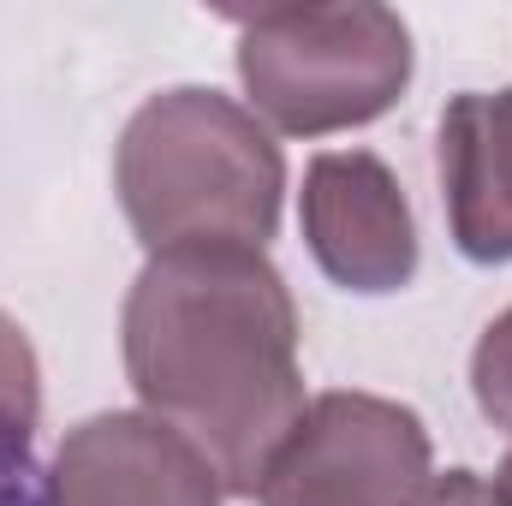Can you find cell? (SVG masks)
Masks as SVG:
<instances>
[{
	"label": "cell",
	"mask_w": 512,
	"mask_h": 506,
	"mask_svg": "<svg viewBox=\"0 0 512 506\" xmlns=\"http://www.w3.org/2000/svg\"><path fill=\"white\" fill-rule=\"evenodd\" d=\"M120 334L143 411L179 429L227 495H256L262 465L304 411L298 310L280 268L262 251L149 256Z\"/></svg>",
	"instance_id": "cell-1"
},
{
	"label": "cell",
	"mask_w": 512,
	"mask_h": 506,
	"mask_svg": "<svg viewBox=\"0 0 512 506\" xmlns=\"http://www.w3.org/2000/svg\"><path fill=\"white\" fill-rule=\"evenodd\" d=\"M114 185L149 256L262 251L280 227L286 155L245 102L179 84L126 120Z\"/></svg>",
	"instance_id": "cell-2"
},
{
	"label": "cell",
	"mask_w": 512,
	"mask_h": 506,
	"mask_svg": "<svg viewBox=\"0 0 512 506\" xmlns=\"http://www.w3.org/2000/svg\"><path fill=\"white\" fill-rule=\"evenodd\" d=\"M239 24V84L251 114L286 137L382 120L411 84V30L393 6H256Z\"/></svg>",
	"instance_id": "cell-3"
},
{
	"label": "cell",
	"mask_w": 512,
	"mask_h": 506,
	"mask_svg": "<svg viewBox=\"0 0 512 506\" xmlns=\"http://www.w3.org/2000/svg\"><path fill=\"white\" fill-rule=\"evenodd\" d=\"M429 429L382 393H316L262 465L256 506H417Z\"/></svg>",
	"instance_id": "cell-4"
},
{
	"label": "cell",
	"mask_w": 512,
	"mask_h": 506,
	"mask_svg": "<svg viewBox=\"0 0 512 506\" xmlns=\"http://www.w3.org/2000/svg\"><path fill=\"white\" fill-rule=\"evenodd\" d=\"M298 221L316 268L364 298L411 286L417 274V221L405 185L370 149H328L304 167Z\"/></svg>",
	"instance_id": "cell-5"
},
{
	"label": "cell",
	"mask_w": 512,
	"mask_h": 506,
	"mask_svg": "<svg viewBox=\"0 0 512 506\" xmlns=\"http://www.w3.org/2000/svg\"><path fill=\"white\" fill-rule=\"evenodd\" d=\"M215 465L149 411L84 417L48 471V506H221Z\"/></svg>",
	"instance_id": "cell-6"
},
{
	"label": "cell",
	"mask_w": 512,
	"mask_h": 506,
	"mask_svg": "<svg viewBox=\"0 0 512 506\" xmlns=\"http://www.w3.org/2000/svg\"><path fill=\"white\" fill-rule=\"evenodd\" d=\"M435 167L453 245L471 262H512V84L447 102Z\"/></svg>",
	"instance_id": "cell-7"
},
{
	"label": "cell",
	"mask_w": 512,
	"mask_h": 506,
	"mask_svg": "<svg viewBox=\"0 0 512 506\" xmlns=\"http://www.w3.org/2000/svg\"><path fill=\"white\" fill-rule=\"evenodd\" d=\"M36 417H42V370H36V352L24 340V328L0 310V447L6 453H30Z\"/></svg>",
	"instance_id": "cell-8"
},
{
	"label": "cell",
	"mask_w": 512,
	"mask_h": 506,
	"mask_svg": "<svg viewBox=\"0 0 512 506\" xmlns=\"http://www.w3.org/2000/svg\"><path fill=\"white\" fill-rule=\"evenodd\" d=\"M471 393H477L483 417L512 435V310H501L483 328V340L471 352Z\"/></svg>",
	"instance_id": "cell-9"
},
{
	"label": "cell",
	"mask_w": 512,
	"mask_h": 506,
	"mask_svg": "<svg viewBox=\"0 0 512 506\" xmlns=\"http://www.w3.org/2000/svg\"><path fill=\"white\" fill-rule=\"evenodd\" d=\"M417 506H512V495L495 477H477V471H447V477H429L423 501Z\"/></svg>",
	"instance_id": "cell-10"
},
{
	"label": "cell",
	"mask_w": 512,
	"mask_h": 506,
	"mask_svg": "<svg viewBox=\"0 0 512 506\" xmlns=\"http://www.w3.org/2000/svg\"><path fill=\"white\" fill-rule=\"evenodd\" d=\"M0 506H48V477L30 465V453L0 447Z\"/></svg>",
	"instance_id": "cell-11"
},
{
	"label": "cell",
	"mask_w": 512,
	"mask_h": 506,
	"mask_svg": "<svg viewBox=\"0 0 512 506\" xmlns=\"http://www.w3.org/2000/svg\"><path fill=\"white\" fill-rule=\"evenodd\" d=\"M495 483H501V489L512 495V453H507V465H501V477H495Z\"/></svg>",
	"instance_id": "cell-12"
}]
</instances>
